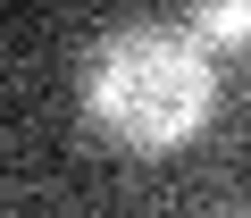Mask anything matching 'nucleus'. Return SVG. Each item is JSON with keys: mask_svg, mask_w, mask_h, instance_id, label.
Here are the masks:
<instances>
[{"mask_svg": "<svg viewBox=\"0 0 251 218\" xmlns=\"http://www.w3.org/2000/svg\"><path fill=\"white\" fill-rule=\"evenodd\" d=\"M193 17H201V34H209V42L251 51V0H193Z\"/></svg>", "mask_w": 251, "mask_h": 218, "instance_id": "f03ea898", "label": "nucleus"}, {"mask_svg": "<svg viewBox=\"0 0 251 218\" xmlns=\"http://www.w3.org/2000/svg\"><path fill=\"white\" fill-rule=\"evenodd\" d=\"M209 101H218V76L184 26H117L84 59V118L126 151H168L201 135Z\"/></svg>", "mask_w": 251, "mask_h": 218, "instance_id": "f257e3e1", "label": "nucleus"}]
</instances>
